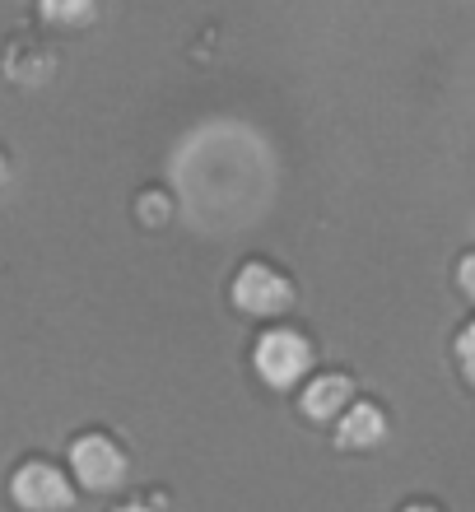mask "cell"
<instances>
[{"mask_svg":"<svg viewBox=\"0 0 475 512\" xmlns=\"http://www.w3.org/2000/svg\"><path fill=\"white\" fill-rule=\"evenodd\" d=\"M10 503L19 512H70L75 508V480L56 461L28 457L10 471Z\"/></svg>","mask_w":475,"mask_h":512,"instance_id":"6da1fadb","label":"cell"},{"mask_svg":"<svg viewBox=\"0 0 475 512\" xmlns=\"http://www.w3.org/2000/svg\"><path fill=\"white\" fill-rule=\"evenodd\" d=\"M252 364H257V378L266 382V387L289 391L294 382L308 378V368H313V345H308V336L294 331V326H271V331L257 340Z\"/></svg>","mask_w":475,"mask_h":512,"instance_id":"7a4b0ae2","label":"cell"},{"mask_svg":"<svg viewBox=\"0 0 475 512\" xmlns=\"http://www.w3.org/2000/svg\"><path fill=\"white\" fill-rule=\"evenodd\" d=\"M126 452L117 438L108 433H80L75 443H70V480L89 494H112V489H122L126 480Z\"/></svg>","mask_w":475,"mask_h":512,"instance_id":"3957f363","label":"cell"},{"mask_svg":"<svg viewBox=\"0 0 475 512\" xmlns=\"http://www.w3.org/2000/svg\"><path fill=\"white\" fill-rule=\"evenodd\" d=\"M233 308L247 317H280L294 308V284L266 261H247L233 275Z\"/></svg>","mask_w":475,"mask_h":512,"instance_id":"277c9868","label":"cell"},{"mask_svg":"<svg viewBox=\"0 0 475 512\" xmlns=\"http://www.w3.org/2000/svg\"><path fill=\"white\" fill-rule=\"evenodd\" d=\"M350 396H354V382L345 378V373H322V378H313L308 387H303L299 405H303V415L308 419H340L345 410H350Z\"/></svg>","mask_w":475,"mask_h":512,"instance_id":"5b68a950","label":"cell"},{"mask_svg":"<svg viewBox=\"0 0 475 512\" xmlns=\"http://www.w3.org/2000/svg\"><path fill=\"white\" fill-rule=\"evenodd\" d=\"M387 438V415H382L373 401H354L345 415L336 419V443L350 447V452H364V447H378Z\"/></svg>","mask_w":475,"mask_h":512,"instance_id":"8992f818","label":"cell"},{"mask_svg":"<svg viewBox=\"0 0 475 512\" xmlns=\"http://www.w3.org/2000/svg\"><path fill=\"white\" fill-rule=\"evenodd\" d=\"M38 14H42V24L66 28V33H80V28L94 24L98 0H38Z\"/></svg>","mask_w":475,"mask_h":512,"instance_id":"52a82bcc","label":"cell"},{"mask_svg":"<svg viewBox=\"0 0 475 512\" xmlns=\"http://www.w3.org/2000/svg\"><path fill=\"white\" fill-rule=\"evenodd\" d=\"M457 368H462V378L475 387V322L457 336Z\"/></svg>","mask_w":475,"mask_h":512,"instance_id":"ba28073f","label":"cell"},{"mask_svg":"<svg viewBox=\"0 0 475 512\" xmlns=\"http://www.w3.org/2000/svg\"><path fill=\"white\" fill-rule=\"evenodd\" d=\"M140 219L163 224V219H168V201H163V196H140Z\"/></svg>","mask_w":475,"mask_h":512,"instance_id":"9c48e42d","label":"cell"},{"mask_svg":"<svg viewBox=\"0 0 475 512\" xmlns=\"http://www.w3.org/2000/svg\"><path fill=\"white\" fill-rule=\"evenodd\" d=\"M457 284H462V294L475 303V252L462 256V266H457Z\"/></svg>","mask_w":475,"mask_h":512,"instance_id":"30bf717a","label":"cell"},{"mask_svg":"<svg viewBox=\"0 0 475 512\" xmlns=\"http://www.w3.org/2000/svg\"><path fill=\"white\" fill-rule=\"evenodd\" d=\"M5 182H10V159H5V149H0V191H5Z\"/></svg>","mask_w":475,"mask_h":512,"instance_id":"8fae6325","label":"cell"},{"mask_svg":"<svg viewBox=\"0 0 475 512\" xmlns=\"http://www.w3.org/2000/svg\"><path fill=\"white\" fill-rule=\"evenodd\" d=\"M117 512H154V508H145V503H126V508H117Z\"/></svg>","mask_w":475,"mask_h":512,"instance_id":"7c38bea8","label":"cell"},{"mask_svg":"<svg viewBox=\"0 0 475 512\" xmlns=\"http://www.w3.org/2000/svg\"><path fill=\"white\" fill-rule=\"evenodd\" d=\"M401 512H438V508H429V503H410V508H401Z\"/></svg>","mask_w":475,"mask_h":512,"instance_id":"4fadbf2b","label":"cell"}]
</instances>
